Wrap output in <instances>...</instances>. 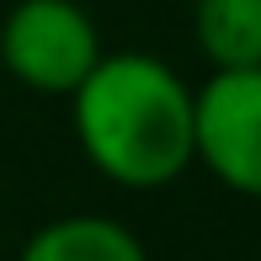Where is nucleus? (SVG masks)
I'll return each mask as SVG.
<instances>
[{
	"label": "nucleus",
	"mask_w": 261,
	"mask_h": 261,
	"mask_svg": "<svg viewBox=\"0 0 261 261\" xmlns=\"http://www.w3.org/2000/svg\"><path fill=\"white\" fill-rule=\"evenodd\" d=\"M69 112L80 155L128 192L171 187L192 165V86L155 54H101Z\"/></svg>",
	"instance_id": "nucleus-1"
},
{
	"label": "nucleus",
	"mask_w": 261,
	"mask_h": 261,
	"mask_svg": "<svg viewBox=\"0 0 261 261\" xmlns=\"http://www.w3.org/2000/svg\"><path fill=\"white\" fill-rule=\"evenodd\" d=\"M96 59L101 32L80 0H16L0 21V64L38 96H75Z\"/></svg>",
	"instance_id": "nucleus-2"
},
{
	"label": "nucleus",
	"mask_w": 261,
	"mask_h": 261,
	"mask_svg": "<svg viewBox=\"0 0 261 261\" xmlns=\"http://www.w3.org/2000/svg\"><path fill=\"white\" fill-rule=\"evenodd\" d=\"M16 261H149L144 240L128 224L101 219V213H64V219L43 224Z\"/></svg>",
	"instance_id": "nucleus-4"
},
{
	"label": "nucleus",
	"mask_w": 261,
	"mask_h": 261,
	"mask_svg": "<svg viewBox=\"0 0 261 261\" xmlns=\"http://www.w3.org/2000/svg\"><path fill=\"white\" fill-rule=\"evenodd\" d=\"M192 32L213 69H261V0H197Z\"/></svg>",
	"instance_id": "nucleus-5"
},
{
	"label": "nucleus",
	"mask_w": 261,
	"mask_h": 261,
	"mask_svg": "<svg viewBox=\"0 0 261 261\" xmlns=\"http://www.w3.org/2000/svg\"><path fill=\"white\" fill-rule=\"evenodd\" d=\"M192 165L261 197V69H213L192 91Z\"/></svg>",
	"instance_id": "nucleus-3"
}]
</instances>
